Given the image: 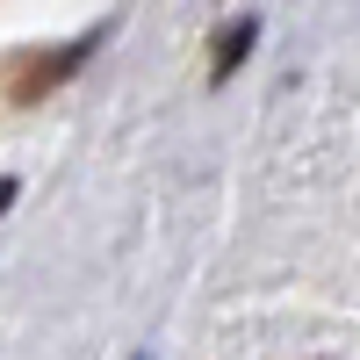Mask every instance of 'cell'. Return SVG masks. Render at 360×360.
I'll use <instances>...</instances> for the list:
<instances>
[{"label": "cell", "mask_w": 360, "mask_h": 360, "mask_svg": "<svg viewBox=\"0 0 360 360\" xmlns=\"http://www.w3.org/2000/svg\"><path fill=\"white\" fill-rule=\"evenodd\" d=\"M86 51H94V37H86V44H58V51H44V58H29V65H15V101L51 94V79H65Z\"/></svg>", "instance_id": "6da1fadb"}, {"label": "cell", "mask_w": 360, "mask_h": 360, "mask_svg": "<svg viewBox=\"0 0 360 360\" xmlns=\"http://www.w3.org/2000/svg\"><path fill=\"white\" fill-rule=\"evenodd\" d=\"M245 51H252V22H231V37L217 44V79H224V72H231V65H238Z\"/></svg>", "instance_id": "7a4b0ae2"}, {"label": "cell", "mask_w": 360, "mask_h": 360, "mask_svg": "<svg viewBox=\"0 0 360 360\" xmlns=\"http://www.w3.org/2000/svg\"><path fill=\"white\" fill-rule=\"evenodd\" d=\"M8 202H15V180H0V217H8Z\"/></svg>", "instance_id": "3957f363"}]
</instances>
